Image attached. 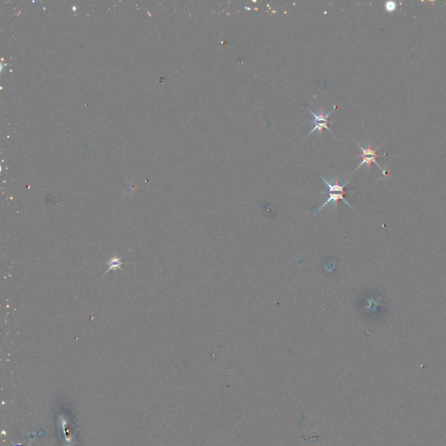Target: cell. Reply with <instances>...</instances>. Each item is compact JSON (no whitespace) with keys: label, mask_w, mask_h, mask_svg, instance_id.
<instances>
[{"label":"cell","mask_w":446,"mask_h":446,"mask_svg":"<svg viewBox=\"0 0 446 446\" xmlns=\"http://www.w3.org/2000/svg\"><path fill=\"white\" fill-rule=\"evenodd\" d=\"M322 180H324V182L327 185L328 187H329V192H328V196H329V198H328L327 201L325 202L323 205L319 208V209H316V210H314V215L315 214H317L320 210L324 209L325 207L328 205V204H330V203H333L334 204L335 207L337 208V203H338V201L339 200H342L344 203H346L347 205L350 207V209H353L352 208V206L350 205V203L347 202L346 200L344 199V195L346 194V191L344 190L345 188V186H346L347 184L350 182V180H348L346 182L343 184V185H340L337 180H336V182L335 184H332V183L329 182L326 179H325L324 177L321 176Z\"/></svg>","instance_id":"obj_1"},{"label":"cell","mask_w":446,"mask_h":446,"mask_svg":"<svg viewBox=\"0 0 446 446\" xmlns=\"http://www.w3.org/2000/svg\"><path fill=\"white\" fill-rule=\"evenodd\" d=\"M356 145H357V147H358V148L361 149V151H362L361 157L363 159V161H362V162L357 166V167H356L354 172H356L359 167H362L364 164H366V166L368 167V169L370 170V165L372 163H375V165L379 167V169L382 170L383 174H384L385 176H387V173H386V169H384V168L377 163V161H376V157L380 156V155L376 154V152H377V150L380 148V146L377 147V148H375V149H373V148H371L370 144H368V147L366 148H363L362 146H360V145L357 144V143H356Z\"/></svg>","instance_id":"obj_2"},{"label":"cell","mask_w":446,"mask_h":446,"mask_svg":"<svg viewBox=\"0 0 446 446\" xmlns=\"http://www.w3.org/2000/svg\"><path fill=\"white\" fill-rule=\"evenodd\" d=\"M308 111L309 112V113L312 114V116L314 117V120L312 122L313 125H314V129H312L311 131L308 133L307 137L310 136V135H311L312 134H314L315 131H318V132L320 133V135H322L325 129H327L329 132L333 134L331 129H330V128H329V125H328L329 124L332 123V121L329 120V117L331 115L332 112L325 113V112H324V110L320 109L319 113H314V112H312L311 110L308 109Z\"/></svg>","instance_id":"obj_3"},{"label":"cell","mask_w":446,"mask_h":446,"mask_svg":"<svg viewBox=\"0 0 446 446\" xmlns=\"http://www.w3.org/2000/svg\"><path fill=\"white\" fill-rule=\"evenodd\" d=\"M108 264H109V269L107 271L111 270H116V269H121L122 262L120 258H117V257L111 258L108 262Z\"/></svg>","instance_id":"obj_4"}]
</instances>
